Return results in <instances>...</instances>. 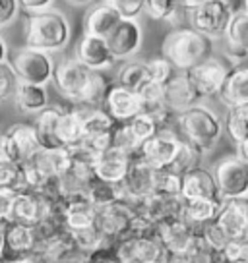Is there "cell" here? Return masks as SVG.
Masks as SVG:
<instances>
[{"label":"cell","mask_w":248,"mask_h":263,"mask_svg":"<svg viewBox=\"0 0 248 263\" xmlns=\"http://www.w3.org/2000/svg\"><path fill=\"white\" fill-rule=\"evenodd\" d=\"M52 80L57 83L58 91L66 99L90 105V107H101L105 95L109 91V80L99 70H93L85 66L82 60H66L55 68Z\"/></svg>","instance_id":"obj_1"},{"label":"cell","mask_w":248,"mask_h":263,"mask_svg":"<svg viewBox=\"0 0 248 263\" xmlns=\"http://www.w3.org/2000/svg\"><path fill=\"white\" fill-rule=\"evenodd\" d=\"M72 151L66 147L39 149L29 161L24 163L25 178L29 188L41 190L52 199H60V178L66 173L70 164Z\"/></svg>","instance_id":"obj_2"},{"label":"cell","mask_w":248,"mask_h":263,"mask_svg":"<svg viewBox=\"0 0 248 263\" xmlns=\"http://www.w3.org/2000/svg\"><path fill=\"white\" fill-rule=\"evenodd\" d=\"M200 230L219 252H223V248L233 240L248 236V197L223 199L217 217L206 222Z\"/></svg>","instance_id":"obj_3"},{"label":"cell","mask_w":248,"mask_h":263,"mask_svg":"<svg viewBox=\"0 0 248 263\" xmlns=\"http://www.w3.org/2000/svg\"><path fill=\"white\" fill-rule=\"evenodd\" d=\"M70 41V24L57 10L33 12L25 20V43L27 47L55 52L62 50Z\"/></svg>","instance_id":"obj_4"},{"label":"cell","mask_w":248,"mask_h":263,"mask_svg":"<svg viewBox=\"0 0 248 263\" xmlns=\"http://www.w3.org/2000/svg\"><path fill=\"white\" fill-rule=\"evenodd\" d=\"M211 54V39L204 33L192 29H179L169 33L163 41V57L176 70H190L196 64L204 62Z\"/></svg>","instance_id":"obj_5"},{"label":"cell","mask_w":248,"mask_h":263,"mask_svg":"<svg viewBox=\"0 0 248 263\" xmlns=\"http://www.w3.org/2000/svg\"><path fill=\"white\" fill-rule=\"evenodd\" d=\"M179 128H181L184 140L190 141L192 145L204 153L211 149L221 138V120L217 118L214 110L200 105H192L190 108L179 112Z\"/></svg>","instance_id":"obj_6"},{"label":"cell","mask_w":248,"mask_h":263,"mask_svg":"<svg viewBox=\"0 0 248 263\" xmlns=\"http://www.w3.org/2000/svg\"><path fill=\"white\" fill-rule=\"evenodd\" d=\"M41 234L37 224L8 221L4 227V255L8 261H39Z\"/></svg>","instance_id":"obj_7"},{"label":"cell","mask_w":248,"mask_h":263,"mask_svg":"<svg viewBox=\"0 0 248 263\" xmlns=\"http://www.w3.org/2000/svg\"><path fill=\"white\" fill-rule=\"evenodd\" d=\"M116 259L118 261L134 263V261H144V263H155V261H167L169 254L157 238L155 232L151 234H128L118 238L115 244Z\"/></svg>","instance_id":"obj_8"},{"label":"cell","mask_w":248,"mask_h":263,"mask_svg":"<svg viewBox=\"0 0 248 263\" xmlns=\"http://www.w3.org/2000/svg\"><path fill=\"white\" fill-rule=\"evenodd\" d=\"M116 120L109 115L105 108H93L85 110V122H83V138L82 143L74 149H82L87 155H95L103 149L113 145Z\"/></svg>","instance_id":"obj_9"},{"label":"cell","mask_w":248,"mask_h":263,"mask_svg":"<svg viewBox=\"0 0 248 263\" xmlns=\"http://www.w3.org/2000/svg\"><path fill=\"white\" fill-rule=\"evenodd\" d=\"M57 199L47 196L45 192L35 188H27L12 196L10 201V221H22L29 224H39L47 217H50Z\"/></svg>","instance_id":"obj_10"},{"label":"cell","mask_w":248,"mask_h":263,"mask_svg":"<svg viewBox=\"0 0 248 263\" xmlns=\"http://www.w3.org/2000/svg\"><path fill=\"white\" fill-rule=\"evenodd\" d=\"M10 62L16 68L22 82L47 85L55 76V64H52L49 50L25 47V49L14 52Z\"/></svg>","instance_id":"obj_11"},{"label":"cell","mask_w":248,"mask_h":263,"mask_svg":"<svg viewBox=\"0 0 248 263\" xmlns=\"http://www.w3.org/2000/svg\"><path fill=\"white\" fill-rule=\"evenodd\" d=\"M157 176L159 168H155L153 164H149L148 161H144L140 155H136L132 159L130 166H128L126 176L118 184L122 199L136 203V201H140L141 197L157 192Z\"/></svg>","instance_id":"obj_12"},{"label":"cell","mask_w":248,"mask_h":263,"mask_svg":"<svg viewBox=\"0 0 248 263\" xmlns=\"http://www.w3.org/2000/svg\"><path fill=\"white\" fill-rule=\"evenodd\" d=\"M233 17V6L229 0H207L202 6L190 10V22L196 31L209 39L223 37Z\"/></svg>","instance_id":"obj_13"},{"label":"cell","mask_w":248,"mask_h":263,"mask_svg":"<svg viewBox=\"0 0 248 263\" xmlns=\"http://www.w3.org/2000/svg\"><path fill=\"white\" fill-rule=\"evenodd\" d=\"M200 229H196L192 222H188L182 215L167 219V221L159 222L155 227V234L161 240V244L169 254V259L173 261H182V255L190 246L194 234Z\"/></svg>","instance_id":"obj_14"},{"label":"cell","mask_w":248,"mask_h":263,"mask_svg":"<svg viewBox=\"0 0 248 263\" xmlns=\"http://www.w3.org/2000/svg\"><path fill=\"white\" fill-rule=\"evenodd\" d=\"M134 219H136V207L130 201H113L109 205L97 207V229L109 240H118L130 232Z\"/></svg>","instance_id":"obj_15"},{"label":"cell","mask_w":248,"mask_h":263,"mask_svg":"<svg viewBox=\"0 0 248 263\" xmlns=\"http://www.w3.org/2000/svg\"><path fill=\"white\" fill-rule=\"evenodd\" d=\"M70 164L66 173L60 178V196H74V194H87L90 186L95 182V171L91 163V155H87L82 149H70Z\"/></svg>","instance_id":"obj_16"},{"label":"cell","mask_w":248,"mask_h":263,"mask_svg":"<svg viewBox=\"0 0 248 263\" xmlns=\"http://www.w3.org/2000/svg\"><path fill=\"white\" fill-rule=\"evenodd\" d=\"M215 180L223 199L248 197V163L240 157H229L215 166Z\"/></svg>","instance_id":"obj_17"},{"label":"cell","mask_w":248,"mask_h":263,"mask_svg":"<svg viewBox=\"0 0 248 263\" xmlns=\"http://www.w3.org/2000/svg\"><path fill=\"white\" fill-rule=\"evenodd\" d=\"M181 143L182 140L176 134L167 128H161L141 143L138 155L149 164H153L155 168H169L181 149Z\"/></svg>","instance_id":"obj_18"},{"label":"cell","mask_w":248,"mask_h":263,"mask_svg":"<svg viewBox=\"0 0 248 263\" xmlns=\"http://www.w3.org/2000/svg\"><path fill=\"white\" fill-rule=\"evenodd\" d=\"M0 145L4 153L17 163L24 164L41 149L33 124H14L10 126L6 134L0 136Z\"/></svg>","instance_id":"obj_19"},{"label":"cell","mask_w":248,"mask_h":263,"mask_svg":"<svg viewBox=\"0 0 248 263\" xmlns=\"http://www.w3.org/2000/svg\"><path fill=\"white\" fill-rule=\"evenodd\" d=\"M134 207L141 219L157 227L159 222L182 215V197L165 194V192H153L149 196L141 197L140 201H136Z\"/></svg>","instance_id":"obj_20"},{"label":"cell","mask_w":248,"mask_h":263,"mask_svg":"<svg viewBox=\"0 0 248 263\" xmlns=\"http://www.w3.org/2000/svg\"><path fill=\"white\" fill-rule=\"evenodd\" d=\"M134 157L136 155L128 153L122 147H116V145L103 149V151L91 157L95 176L99 180L111 182V184H120L126 173H128V166H130Z\"/></svg>","instance_id":"obj_21"},{"label":"cell","mask_w":248,"mask_h":263,"mask_svg":"<svg viewBox=\"0 0 248 263\" xmlns=\"http://www.w3.org/2000/svg\"><path fill=\"white\" fill-rule=\"evenodd\" d=\"M231 70V66H227L217 58H206L204 62H200L186 72L190 76L192 83L196 85L198 93L202 95V99H206L219 95V91L223 87L225 80H227Z\"/></svg>","instance_id":"obj_22"},{"label":"cell","mask_w":248,"mask_h":263,"mask_svg":"<svg viewBox=\"0 0 248 263\" xmlns=\"http://www.w3.org/2000/svg\"><path fill=\"white\" fill-rule=\"evenodd\" d=\"M103 108L116 122H128L136 115L144 112V103H141L138 91L115 83V85H109V91L103 101Z\"/></svg>","instance_id":"obj_23"},{"label":"cell","mask_w":248,"mask_h":263,"mask_svg":"<svg viewBox=\"0 0 248 263\" xmlns=\"http://www.w3.org/2000/svg\"><path fill=\"white\" fill-rule=\"evenodd\" d=\"M105 39L115 58H128L141 47V29L136 20L122 17Z\"/></svg>","instance_id":"obj_24"},{"label":"cell","mask_w":248,"mask_h":263,"mask_svg":"<svg viewBox=\"0 0 248 263\" xmlns=\"http://www.w3.org/2000/svg\"><path fill=\"white\" fill-rule=\"evenodd\" d=\"M202 101V95L198 93L196 85L192 83L188 72H182L179 76H173L165 83V105L173 112H182L192 105H198Z\"/></svg>","instance_id":"obj_25"},{"label":"cell","mask_w":248,"mask_h":263,"mask_svg":"<svg viewBox=\"0 0 248 263\" xmlns=\"http://www.w3.org/2000/svg\"><path fill=\"white\" fill-rule=\"evenodd\" d=\"M182 199H190V197H206V199H217L223 201L215 174L206 171V168H192L188 173L182 174V188H181Z\"/></svg>","instance_id":"obj_26"},{"label":"cell","mask_w":248,"mask_h":263,"mask_svg":"<svg viewBox=\"0 0 248 263\" xmlns=\"http://www.w3.org/2000/svg\"><path fill=\"white\" fill-rule=\"evenodd\" d=\"M78 60H82L83 64L93 68V70H105V68L113 66L116 58L109 49L105 37L85 33L78 45Z\"/></svg>","instance_id":"obj_27"},{"label":"cell","mask_w":248,"mask_h":263,"mask_svg":"<svg viewBox=\"0 0 248 263\" xmlns=\"http://www.w3.org/2000/svg\"><path fill=\"white\" fill-rule=\"evenodd\" d=\"M27 188H29V184L25 178L24 164L10 159L0 145V194L12 197Z\"/></svg>","instance_id":"obj_28"},{"label":"cell","mask_w":248,"mask_h":263,"mask_svg":"<svg viewBox=\"0 0 248 263\" xmlns=\"http://www.w3.org/2000/svg\"><path fill=\"white\" fill-rule=\"evenodd\" d=\"M62 115V108L58 107H45L41 112H37V118L33 122L35 134L39 145L43 149H58L64 147L58 140V118Z\"/></svg>","instance_id":"obj_29"},{"label":"cell","mask_w":248,"mask_h":263,"mask_svg":"<svg viewBox=\"0 0 248 263\" xmlns=\"http://www.w3.org/2000/svg\"><path fill=\"white\" fill-rule=\"evenodd\" d=\"M85 110L83 108H68L62 110L58 118V140L66 149H74L82 143Z\"/></svg>","instance_id":"obj_30"},{"label":"cell","mask_w":248,"mask_h":263,"mask_svg":"<svg viewBox=\"0 0 248 263\" xmlns=\"http://www.w3.org/2000/svg\"><path fill=\"white\" fill-rule=\"evenodd\" d=\"M223 201L217 199H206V197H190L182 199V217L192 222L196 229H202L206 222L214 221Z\"/></svg>","instance_id":"obj_31"},{"label":"cell","mask_w":248,"mask_h":263,"mask_svg":"<svg viewBox=\"0 0 248 263\" xmlns=\"http://www.w3.org/2000/svg\"><path fill=\"white\" fill-rule=\"evenodd\" d=\"M14 97H16L20 110L25 115H37L45 107H49L47 89H45V85H39V83H29L20 80Z\"/></svg>","instance_id":"obj_32"},{"label":"cell","mask_w":248,"mask_h":263,"mask_svg":"<svg viewBox=\"0 0 248 263\" xmlns=\"http://www.w3.org/2000/svg\"><path fill=\"white\" fill-rule=\"evenodd\" d=\"M120 20H122L120 14L113 6L103 2L93 10H90V14L85 17V33L87 35H97V37H107L109 33L118 25Z\"/></svg>","instance_id":"obj_33"},{"label":"cell","mask_w":248,"mask_h":263,"mask_svg":"<svg viewBox=\"0 0 248 263\" xmlns=\"http://www.w3.org/2000/svg\"><path fill=\"white\" fill-rule=\"evenodd\" d=\"M219 97L227 107L248 103V68H237L229 72Z\"/></svg>","instance_id":"obj_34"},{"label":"cell","mask_w":248,"mask_h":263,"mask_svg":"<svg viewBox=\"0 0 248 263\" xmlns=\"http://www.w3.org/2000/svg\"><path fill=\"white\" fill-rule=\"evenodd\" d=\"M225 39L229 45L235 57H242L248 52V12H233V17L227 31H225Z\"/></svg>","instance_id":"obj_35"},{"label":"cell","mask_w":248,"mask_h":263,"mask_svg":"<svg viewBox=\"0 0 248 263\" xmlns=\"http://www.w3.org/2000/svg\"><path fill=\"white\" fill-rule=\"evenodd\" d=\"M225 130L235 143H240L248 138V103L233 105L227 110Z\"/></svg>","instance_id":"obj_36"},{"label":"cell","mask_w":248,"mask_h":263,"mask_svg":"<svg viewBox=\"0 0 248 263\" xmlns=\"http://www.w3.org/2000/svg\"><path fill=\"white\" fill-rule=\"evenodd\" d=\"M144 103V112L149 115H161L163 110H167L165 105V83H159L149 80L138 89ZM171 110V108H169Z\"/></svg>","instance_id":"obj_37"},{"label":"cell","mask_w":248,"mask_h":263,"mask_svg":"<svg viewBox=\"0 0 248 263\" xmlns=\"http://www.w3.org/2000/svg\"><path fill=\"white\" fill-rule=\"evenodd\" d=\"M68 234L72 236L76 248L87 255L91 254L93 250H97L103 244H109L111 240L97 229V224H91V227H83V229H76V230H68Z\"/></svg>","instance_id":"obj_38"},{"label":"cell","mask_w":248,"mask_h":263,"mask_svg":"<svg viewBox=\"0 0 248 263\" xmlns=\"http://www.w3.org/2000/svg\"><path fill=\"white\" fill-rule=\"evenodd\" d=\"M151 78H149L148 62H128V64L120 66V70L116 74V83L134 91H138Z\"/></svg>","instance_id":"obj_39"},{"label":"cell","mask_w":248,"mask_h":263,"mask_svg":"<svg viewBox=\"0 0 248 263\" xmlns=\"http://www.w3.org/2000/svg\"><path fill=\"white\" fill-rule=\"evenodd\" d=\"M87 197H90V201L95 207H103L113 203V201L122 199V194H120V186L118 184H111V182L95 178V182L87 190Z\"/></svg>","instance_id":"obj_40"},{"label":"cell","mask_w":248,"mask_h":263,"mask_svg":"<svg viewBox=\"0 0 248 263\" xmlns=\"http://www.w3.org/2000/svg\"><path fill=\"white\" fill-rule=\"evenodd\" d=\"M200 157H202V151H200L196 145H192L190 141L182 140L181 143V149H179V153L174 157V161L171 163V166L167 168V171H173L176 174H184L192 171V168H196L200 164Z\"/></svg>","instance_id":"obj_41"},{"label":"cell","mask_w":248,"mask_h":263,"mask_svg":"<svg viewBox=\"0 0 248 263\" xmlns=\"http://www.w3.org/2000/svg\"><path fill=\"white\" fill-rule=\"evenodd\" d=\"M17 83H20V76L12 62L8 60L0 62V101H8L10 97H14Z\"/></svg>","instance_id":"obj_42"},{"label":"cell","mask_w":248,"mask_h":263,"mask_svg":"<svg viewBox=\"0 0 248 263\" xmlns=\"http://www.w3.org/2000/svg\"><path fill=\"white\" fill-rule=\"evenodd\" d=\"M179 8V0H146V10L153 20H171Z\"/></svg>","instance_id":"obj_43"},{"label":"cell","mask_w":248,"mask_h":263,"mask_svg":"<svg viewBox=\"0 0 248 263\" xmlns=\"http://www.w3.org/2000/svg\"><path fill=\"white\" fill-rule=\"evenodd\" d=\"M103 2L113 6L120 14V17L126 20H136L146 10V0H103Z\"/></svg>","instance_id":"obj_44"},{"label":"cell","mask_w":248,"mask_h":263,"mask_svg":"<svg viewBox=\"0 0 248 263\" xmlns=\"http://www.w3.org/2000/svg\"><path fill=\"white\" fill-rule=\"evenodd\" d=\"M182 188V176L181 174L167 171V168H159L157 176V192H165V194H173V196H181Z\"/></svg>","instance_id":"obj_45"},{"label":"cell","mask_w":248,"mask_h":263,"mask_svg":"<svg viewBox=\"0 0 248 263\" xmlns=\"http://www.w3.org/2000/svg\"><path fill=\"white\" fill-rule=\"evenodd\" d=\"M148 70H149V78L153 82H159V83H167L174 76V66L165 57L155 58V60L148 62Z\"/></svg>","instance_id":"obj_46"},{"label":"cell","mask_w":248,"mask_h":263,"mask_svg":"<svg viewBox=\"0 0 248 263\" xmlns=\"http://www.w3.org/2000/svg\"><path fill=\"white\" fill-rule=\"evenodd\" d=\"M225 261H246L248 263V236L233 240L223 248Z\"/></svg>","instance_id":"obj_47"},{"label":"cell","mask_w":248,"mask_h":263,"mask_svg":"<svg viewBox=\"0 0 248 263\" xmlns=\"http://www.w3.org/2000/svg\"><path fill=\"white\" fill-rule=\"evenodd\" d=\"M20 2L17 0H0V27H6L17 17Z\"/></svg>","instance_id":"obj_48"},{"label":"cell","mask_w":248,"mask_h":263,"mask_svg":"<svg viewBox=\"0 0 248 263\" xmlns=\"http://www.w3.org/2000/svg\"><path fill=\"white\" fill-rule=\"evenodd\" d=\"M87 261H118L116 259L115 246L111 244H103L97 250H93L91 254H87Z\"/></svg>","instance_id":"obj_49"},{"label":"cell","mask_w":248,"mask_h":263,"mask_svg":"<svg viewBox=\"0 0 248 263\" xmlns=\"http://www.w3.org/2000/svg\"><path fill=\"white\" fill-rule=\"evenodd\" d=\"M17 2H20V8H24L27 14H33V12L49 10L55 0H17Z\"/></svg>","instance_id":"obj_50"},{"label":"cell","mask_w":248,"mask_h":263,"mask_svg":"<svg viewBox=\"0 0 248 263\" xmlns=\"http://www.w3.org/2000/svg\"><path fill=\"white\" fill-rule=\"evenodd\" d=\"M10 201L12 197L0 194V224H6L10 221Z\"/></svg>","instance_id":"obj_51"},{"label":"cell","mask_w":248,"mask_h":263,"mask_svg":"<svg viewBox=\"0 0 248 263\" xmlns=\"http://www.w3.org/2000/svg\"><path fill=\"white\" fill-rule=\"evenodd\" d=\"M204 2H207V0H179V6L184 10H194V8H198V6H202Z\"/></svg>","instance_id":"obj_52"},{"label":"cell","mask_w":248,"mask_h":263,"mask_svg":"<svg viewBox=\"0 0 248 263\" xmlns=\"http://www.w3.org/2000/svg\"><path fill=\"white\" fill-rule=\"evenodd\" d=\"M239 145V157L240 159H244L248 163V138L244 141H240V143H237Z\"/></svg>","instance_id":"obj_53"},{"label":"cell","mask_w":248,"mask_h":263,"mask_svg":"<svg viewBox=\"0 0 248 263\" xmlns=\"http://www.w3.org/2000/svg\"><path fill=\"white\" fill-rule=\"evenodd\" d=\"M4 60H8V45L4 41V37L0 35V62H4Z\"/></svg>","instance_id":"obj_54"},{"label":"cell","mask_w":248,"mask_h":263,"mask_svg":"<svg viewBox=\"0 0 248 263\" xmlns=\"http://www.w3.org/2000/svg\"><path fill=\"white\" fill-rule=\"evenodd\" d=\"M4 227L6 224H0V259L4 255Z\"/></svg>","instance_id":"obj_55"},{"label":"cell","mask_w":248,"mask_h":263,"mask_svg":"<svg viewBox=\"0 0 248 263\" xmlns=\"http://www.w3.org/2000/svg\"><path fill=\"white\" fill-rule=\"evenodd\" d=\"M66 2L72 6H85V4H91L93 0H66Z\"/></svg>","instance_id":"obj_56"},{"label":"cell","mask_w":248,"mask_h":263,"mask_svg":"<svg viewBox=\"0 0 248 263\" xmlns=\"http://www.w3.org/2000/svg\"><path fill=\"white\" fill-rule=\"evenodd\" d=\"M244 12H248V0H244Z\"/></svg>","instance_id":"obj_57"}]
</instances>
